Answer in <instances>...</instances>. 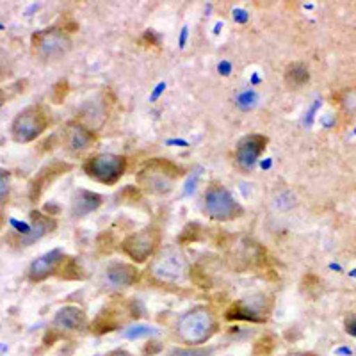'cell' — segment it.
Masks as SVG:
<instances>
[{
	"mask_svg": "<svg viewBox=\"0 0 356 356\" xmlns=\"http://www.w3.org/2000/svg\"><path fill=\"white\" fill-rule=\"evenodd\" d=\"M308 77H310L308 68L301 63H294V65L287 66V70H285V82H287L289 88H301V86L307 84Z\"/></svg>",
	"mask_w": 356,
	"mask_h": 356,
	"instance_id": "cell-19",
	"label": "cell"
},
{
	"mask_svg": "<svg viewBox=\"0 0 356 356\" xmlns=\"http://www.w3.org/2000/svg\"><path fill=\"white\" fill-rule=\"evenodd\" d=\"M138 269L132 264L125 262H113L107 266L106 273H104V282L107 287L114 289V291H122V289L130 287L138 282Z\"/></svg>",
	"mask_w": 356,
	"mask_h": 356,
	"instance_id": "cell-15",
	"label": "cell"
},
{
	"mask_svg": "<svg viewBox=\"0 0 356 356\" xmlns=\"http://www.w3.org/2000/svg\"><path fill=\"white\" fill-rule=\"evenodd\" d=\"M287 356H314V355H310V353H291V355Z\"/></svg>",
	"mask_w": 356,
	"mask_h": 356,
	"instance_id": "cell-31",
	"label": "cell"
},
{
	"mask_svg": "<svg viewBox=\"0 0 356 356\" xmlns=\"http://www.w3.org/2000/svg\"><path fill=\"white\" fill-rule=\"evenodd\" d=\"M118 326H120V319H118L114 314H111V312H102L100 316L93 321V324H91V328L89 330H91V333H95V335H104V333L114 332Z\"/></svg>",
	"mask_w": 356,
	"mask_h": 356,
	"instance_id": "cell-20",
	"label": "cell"
},
{
	"mask_svg": "<svg viewBox=\"0 0 356 356\" xmlns=\"http://www.w3.org/2000/svg\"><path fill=\"white\" fill-rule=\"evenodd\" d=\"M209 351L202 348H187V349H173L170 356H207Z\"/></svg>",
	"mask_w": 356,
	"mask_h": 356,
	"instance_id": "cell-26",
	"label": "cell"
},
{
	"mask_svg": "<svg viewBox=\"0 0 356 356\" xmlns=\"http://www.w3.org/2000/svg\"><path fill=\"white\" fill-rule=\"evenodd\" d=\"M72 170H73L72 164L63 161H54L50 162V164H47L44 168H41V170L38 171L36 177L31 180V186H29V198H31V202L36 203L38 200L41 198V195H43L44 191L49 189L50 184H54L57 178L70 173Z\"/></svg>",
	"mask_w": 356,
	"mask_h": 356,
	"instance_id": "cell-10",
	"label": "cell"
},
{
	"mask_svg": "<svg viewBox=\"0 0 356 356\" xmlns=\"http://www.w3.org/2000/svg\"><path fill=\"white\" fill-rule=\"evenodd\" d=\"M346 330H348L351 335L356 337V316H351L348 319V323H346Z\"/></svg>",
	"mask_w": 356,
	"mask_h": 356,
	"instance_id": "cell-27",
	"label": "cell"
},
{
	"mask_svg": "<svg viewBox=\"0 0 356 356\" xmlns=\"http://www.w3.org/2000/svg\"><path fill=\"white\" fill-rule=\"evenodd\" d=\"M4 104H6V93L0 89V107L4 106Z\"/></svg>",
	"mask_w": 356,
	"mask_h": 356,
	"instance_id": "cell-30",
	"label": "cell"
},
{
	"mask_svg": "<svg viewBox=\"0 0 356 356\" xmlns=\"http://www.w3.org/2000/svg\"><path fill=\"white\" fill-rule=\"evenodd\" d=\"M267 148V138L262 134H250L246 138H243L235 148V162L237 166L244 171H250L255 166L260 155L266 152Z\"/></svg>",
	"mask_w": 356,
	"mask_h": 356,
	"instance_id": "cell-11",
	"label": "cell"
},
{
	"mask_svg": "<svg viewBox=\"0 0 356 356\" xmlns=\"http://www.w3.org/2000/svg\"><path fill=\"white\" fill-rule=\"evenodd\" d=\"M148 271L162 284H180L189 273V264L177 246H168L152 259Z\"/></svg>",
	"mask_w": 356,
	"mask_h": 356,
	"instance_id": "cell-3",
	"label": "cell"
},
{
	"mask_svg": "<svg viewBox=\"0 0 356 356\" xmlns=\"http://www.w3.org/2000/svg\"><path fill=\"white\" fill-rule=\"evenodd\" d=\"M13 73V59L4 49H0V81H6Z\"/></svg>",
	"mask_w": 356,
	"mask_h": 356,
	"instance_id": "cell-22",
	"label": "cell"
},
{
	"mask_svg": "<svg viewBox=\"0 0 356 356\" xmlns=\"http://www.w3.org/2000/svg\"><path fill=\"white\" fill-rule=\"evenodd\" d=\"M200 232H202V228H200V225H187L186 228H184L182 235H180V243L182 244H187V243H195V241L200 239Z\"/></svg>",
	"mask_w": 356,
	"mask_h": 356,
	"instance_id": "cell-24",
	"label": "cell"
},
{
	"mask_svg": "<svg viewBox=\"0 0 356 356\" xmlns=\"http://www.w3.org/2000/svg\"><path fill=\"white\" fill-rule=\"evenodd\" d=\"M49 127V116L41 106H29L11 123V138L15 143L27 145L38 139Z\"/></svg>",
	"mask_w": 356,
	"mask_h": 356,
	"instance_id": "cell-6",
	"label": "cell"
},
{
	"mask_svg": "<svg viewBox=\"0 0 356 356\" xmlns=\"http://www.w3.org/2000/svg\"><path fill=\"white\" fill-rule=\"evenodd\" d=\"M273 308V300L264 294L251 296L244 300L235 301L227 310V319L230 321H253V323H264L269 317Z\"/></svg>",
	"mask_w": 356,
	"mask_h": 356,
	"instance_id": "cell-9",
	"label": "cell"
},
{
	"mask_svg": "<svg viewBox=\"0 0 356 356\" xmlns=\"http://www.w3.org/2000/svg\"><path fill=\"white\" fill-rule=\"evenodd\" d=\"M203 209H205L209 218L219 222L234 221V219L241 218L244 214L239 202H235L234 196L230 195V191L227 187H222L221 184L209 186V189L203 195Z\"/></svg>",
	"mask_w": 356,
	"mask_h": 356,
	"instance_id": "cell-4",
	"label": "cell"
},
{
	"mask_svg": "<svg viewBox=\"0 0 356 356\" xmlns=\"http://www.w3.org/2000/svg\"><path fill=\"white\" fill-rule=\"evenodd\" d=\"M88 326V316L86 312L79 307H68L61 308L54 317V328L65 330V332H81Z\"/></svg>",
	"mask_w": 356,
	"mask_h": 356,
	"instance_id": "cell-16",
	"label": "cell"
},
{
	"mask_svg": "<svg viewBox=\"0 0 356 356\" xmlns=\"http://www.w3.org/2000/svg\"><path fill=\"white\" fill-rule=\"evenodd\" d=\"M68 82L59 81L52 89V102L54 104H63L66 97H68Z\"/></svg>",
	"mask_w": 356,
	"mask_h": 356,
	"instance_id": "cell-25",
	"label": "cell"
},
{
	"mask_svg": "<svg viewBox=\"0 0 356 356\" xmlns=\"http://www.w3.org/2000/svg\"><path fill=\"white\" fill-rule=\"evenodd\" d=\"M218 330V319L214 312L207 307H196L184 314L177 324L178 339L186 342L189 348H198L211 340Z\"/></svg>",
	"mask_w": 356,
	"mask_h": 356,
	"instance_id": "cell-2",
	"label": "cell"
},
{
	"mask_svg": "<svg viewBox=\"0 0 356 356\" xmlns=\"http://www.w3.org/2000/svg\"><path fill=\"white\" fill-rule=\"evenodd\" d=\"M107 118H109V107H107V102L104 98H91L84 104V106L79 109L77 120L81 125H84L86 129H89L91 132H98L102 127L106 125Z\"/></svg>",
	"mask_w": 356,
	"mask_h": 356,
	"instance_id": "cell-12",
	"label": "cell"
},
{
	"mask_svg": "<svg viewBox=\"0 0 356 356\" xmlns=\"http://www.w3.org/2000/svg\"><path fill=\"white\" fill-rule=\"evenodd\" d=\"M66 255L61 250H54L50 253H44L40 259L34 260L29 267V280L31 282H43L49 276L57 275V271L61 269L63 262H65Z\"/></svg>",
	"mask_w": 356,
	"mask_h": 356,
	"instance_id": "cell-14",
	"label": "cell"
},
{
	"mask_svg": "<svg viewBox=\"0 0 356 356\" xmlns=\"http://www.w3.org/2000/svg\"><path fill=\"white\" fill-rule=\"evenodd\" d=\"M33 52L41 61H59L72 50V38L59 27L44 29L31 40Z\"/></svg>",
	"mask_w": 356,
	"mask_h": 356,
	"instance_id": "cell-5",
	"label": "cell"
},
{
	"mask_svg": "<svg viewBox=\"0 0 356 356\" xmlns=\"http://www.w3.org/2000/svg\"><path fill=\"white\" fill-rule=\"evenodd\" d=\"M63 141H65L66 150H70L72 154H82L95 145L97 136H95V132L86 129L84 125H81L77 120H72V122L66 123Z\"/></svg>",
	"mask_w": 356,
	"mask_h": 356,
	"instance_id": "cell-13",
	"label": "cell"
},
{
	"mask_svg": "<svg viewBox=\"0 0 356 356\" xmlns=\"http://www.w3.org/2000/svg\"><path fill=\"white\" fill-rule=\"evenodd\" d=\"M180 177H182V171L175 162L168 159H152L143 164L136 180H138L139 189L145 191L146 195L164 196L170 195L175 189Z\"/></svg>",
	"mask_w": 356,
	"mask_h": 356,
	"instance_id": "cell-1",
	"label": "cell"
},
{
	"mask_svg": "<svg viewBox=\"0 0 356 356\" xmlns=\"http://www.w3.org/2000/svg\"><path fill=\"white\" fill-rule=\"evenodd\" d=\"M31 227L33 228H31V232H29V237L20 239L22 244H31V243H34V241L44 237L47 234H50V232L56 230L57 222H56V219L50 218V216L41 214L40 211H33L31 212Z\"/></svg>",
	"mask_w": 356,
	"mask_h": 356,
	"instance_id": "cell-17",
	"label": "cell"
},
{
	"mask_svg": "<svg viewBox=\"0 0 356 356\" xmlns=\"http://www.w3.org/2000/svg\"><path fill=\"white\" fill-rule=\"evenodd\" d=\"M11 195V178L9 173L6 171H0V205H6Z\"/></svg>",
	"mask_w": 356,
	"mask_h": 356,
	"instance_id": "cell-23",
	"label": "cell"
},
{
	"mask_svg": "<svg viewBox=\"0 0 356 356\" xmlns=\"http://www.w3.org/2000/svg\"><path fill=\"white\" fill-rule=\"evenodd\" d=\"M82 170L95 182L113 186L125 175L127 159L116 154H98L86 159Z\"/></svg>",
	"mask_w": 356,
	"mask_h": 356,
	"instance_id": "cell-7",
	"label": "cell"
},
{
	"mask_svg": "<svg viewBox=\"0 0 356 356\" xmlns=\"http://www.w3.org/2000/svg\"><path fill=\"white\" fill-rule=\"evenodd\" d=\"M107 356H132L129 351H125V349H114V351H111Z\"/></svg>",
	"mask_w": 356,
	"mask_h": 356,
	"instance_id": "cell-28",
	"label": "cell"
},
{
	"mask_svg": "<svg viewBox=\"0 0 356 356\" xmlns=\"http://www.w3.org/2000/svg\"><path fill=\"white\" fill-rule=\"evenodd\" d=\"M81 267H79V264L75 262L73 259H70V257H66L65 262H63L61 269L57 271V276H61V278L65 280H79L82 278L81 273Z\"/></svg>",
	"mask_w": 356,
	"mask_h": 356,
	"instance_id": "cell-21",
	"label": "cell"
},
{
	"mask_svg": "<svg viewBox=\"0 0 356 356\" xmlns=\"http://www.w3.org/2000/svg\"><path fill=\"white\" fill-rule=\"evenodd\" d=\"M102 205V196L91 191L81 189L75 193L72 200V212L75 218H84V216L91 214Z\"/></svg>",
	"mask_w": 356,
	"mask_h": 356,
	"instance_id": "cell-18",
	"label": "cell"
},
{
	"mask_svg": "<svg viewBox=\"0 0 356 356\" xmlns=\"http://www.w3.org/2000/svg\"><path fill=\"white\" fill-rule=\"evenodd\" d=\"M4 225H6V214L2 211H0V230L4 228Z\"/></svg>",
	"mask_w": 356,
	"mask_h": 356,
	"instance_id": "cell-29",
	"label": "cell"
},
{
	"mask_svg": "<svg viewBox=\"0 0 356 356\" xmlns=\"http://www.w3.org/2000/svg\"><path fill=\"white\" fill-rule=\"evenodd\" d=\"M161 230L157 227H146L139 232L127 235L122 241V251L132 262L145 264L155 255L161 244Z\"/></svg>",
	"mask_w": 356,
	"mask_h": 356,
	"instance_id": "cell-8",
	"label": "cell"
}]
</instances>
